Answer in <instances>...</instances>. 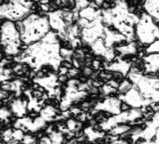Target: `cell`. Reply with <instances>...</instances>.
<instances>
[{
  "label": "cell",
  "mask_w": 159,
  "mask_h": 144,
  "mask_svg": "<svg viewBox=\"0 0 159 144\" xmlns=\"http://www.w3.org/2000/svg\"><path fill=\"white\" fill-rule=\"evenodd\" d=\"M46 122L40 117H37L35 119H31L29 117L25 118H19L15 124L14 127L16 129H20L22 131H30V132H37L41 128L46 126Z\"/></svg>",
  "instance_id": "obj_5"
},
{
  "label": "cell",
  "mask_w": 159,
  "mask_h": 144,
  "mask_svg": "<svg viewBox=\"0 0 159 144\" xmlns=\"http://www.w3.org/2000/svg\"><path fill=\"white\" fill-rule=\"evenodd\" d=\"M24 131L20 129H8L3 133V139L7 144H18L24 138Z\"/></svg>",
  "instance_id": "obj_6"
},
{
  "label": "cell",
  "mask_w": 159,
  "mask_h": 144,
  "mask_svg": "<svg viewBox=\"0 0 159 144\" xmlns=\"http://www.w3.org/2000/svg\"><path fill=\"white\" fill-rule=\"evenodd\" d=\"M0 38H1V44L8 55L18 54L22 40L20 32L12 22H5L1 25Z\"/></svg>",
  "instance_id": "obj_3"
},
{
  "label": "cell",
  "mask_w": 159,
  "mask_h": 144,
  "mask_svg": "<svg viewBox=\"0 0 159 144\" xmlns=\"http://www.w3.org/2000/svg\"><path fill=\"white\" fill-rule=\"evenodd\" d=\"M34 3L28 1H11L0 5V18L10 22L20 21L30 15Z\"/></svg>",
  "instance_id": "obj_4"
},
{
  "label": "cell",
  "mask_w": 159,
  "mask_h": 144,
  "mask_svg": "<svg viewBox=\"0 0 159 144\" xmlns=\"http://www.w3.org/2000/svg\"><path fill=\"white\" fill-rule=\"evenodd\" d=\"M59 52L58 36L54 31H50L41 40L28 46L20 56L15 57V61L27 64L37 73L46 65L58 71L62 61Z\"/></svg>",
  "instance_id": "obj_1"
},
{
  "label": "cell",
  "mask_w": 159,
  "mask_h": 144,
  "mask_svg": "<svg viewBox=\"0 0 159 144\" xmlns=\"http://www.w3.org/2000/svg\"><path fill=\"white\" fill-rule=\"evenodd\" d=\"M12 70L10 68L3 67L2 65H0V82H7L11 79Z\"/></svg>",
  "instance_id": "obj_9"
},
{
  "label": "cell",
  "mask_w": 159,
  "mask_h": 144,
  "mask_svg": "<svg viewBox=\"0 0 159 144\" xmlns=\"http://www.w3.org/2000/svg\"><path fill=\"white\" fill-rule=\"evenodd\" d=\"M5 97V95L3 93H0V99H1L2 97Z\"/></svg>",
  "instance_id": "obj_13"
},
{
  "label": "cell",
  "mask_w": 159,
  "mask_h": 144,
  "mask_svg": "<svg viewBox=\"0 0 159 144\" xmlns=\"http://www.w3.org/2000/svg\"><path fill=\"white\" fill-rule=\"evenodd\" d=\"M39 144H52V141L49 136H44L39 139Z\"/></svg>",
  "instance_id": "obj_12"
},
{
  "label": "cell",
  "mask_w": 159,
  "mask_h": 144,
  "mask_svg": "<svg viewBox=\"0 0 159 144\" xmlns=\"http://www.w3.org/2000/svg\"><path fill=\"white\" fill-rule=\"evenodd\" d=\"M22 141L23 144H36V138L30 135H25Z\"/></svg>",
  "instance_id": "obj_11"
},
{
  "label": "cell",
  "mask_w": 159,
  "mask_h": 144,
  "mask_svg": "<svg viewBox=\"0 0 159 144\" xmlns=\"http://www.w3.org/2000/svg\"><path fill=\"white\" fill-rule=\"evenodd\" d=\"M19 32L21 40L25 45H32L41 40L51 30L48 14H30L22 22H19Z\"/></svg>",
  "instance_id": "obj_2"
},
{
  "label": "cell",
  "mask_w": 159,
  "mask_h": 144,
  "mask_svg": "<svg viewBox=\"0 0 159 144\" xmlns=\"http://www.w3.org/2000/svg\"><path fill=\"white\" fill-rule=\"evenodd\" d=\"M10 116H11V111L8 109H6V108L0 109V119L7 120Z\"/></svg>",
  "instance_id": "obj_10"
},
{
  "label": "cell",
  "mask_w": 159,
  "mask_h": 144,
  "mask_svg": "<svg viewBox=\"0 0 159 144\" xmlns=\"http://www.w3.org/2000/svg\"><path fill=\"white\" fill-rule=\"evenodd\" d=\"M23 86V82L21 80H16L11 83H6L2 85V89L7 91H13L15 92L16 96H20L21 90Z\"/></svg>",
  "instance_id": "obj_8"
},
{
  "label": "cell",
  "mask_w": 159,
  "mask_h": 144,
  "mask_svg": "<svg viewBox=\"0 0 159 144\" xmlns=\"http://www.w3.org/2000/svg\"><path fill=\"white\" fill-rule=\"evenodd\" d=\"M0 43H1V38H0Z\"/></svg>",
  "instance_id": "obj_14"
},
{
  "label": "cell",
  "mask_w": 159,
  "mask_h": 144,
  "mask_svg": "<svg viewBox=\"0 0 159 144\" xmlns=\"http://www.w3.org/2000/svg\"><path fill=\"white\" fill-rule=\"evenodd\" d=\"M27 104H28V102L26 100H22L20 98L15 99L11 105L13 114L19 118H23V116H25L26 113Z\"/></svg>",
  "instance_id": "obj_7"
}]
</instances>
